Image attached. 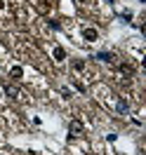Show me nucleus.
Segmentation results:
<instances>
[{"instance_id":"obj_1","label":"nucleus","mask_w":146,"mask_h":155,"mask_svg":"<svg viewBox=\"0 0 146 155\" xmlns=\"http://www.w3.org/2000/svg\"><path fill=\"white\" fill-rule=\"evenodd\" d=\"M83 132H85V127H83L80 120H71V122H68V134L71 136H80Z\"/></svg>"},{"instance_id":"obj_2","label":"nucleus","mask_w":146,"mask_h":155,"mask_svg":"<svg viewBox=\"0 0 146 155\" xmlns=\"http://www.w3.org/2000/svg\"><path fill=\"white\" fill-rule=\"evenodd\" d=\"M83 38L87 40V42H94V40L99 38V31L97 28H85L83 31Z\"/></svg>"},{"instance_id":"obj_3","label":"nucleus","mask_w":146,"mask_h":155,"mask_svg":"<svg viewBox=\"0 0 146 155\" xmlns=\"http://www.w3.org/2000/svg\"><path fill=\"white\" fill-rule=\"evenodd\" d=\"M97 59L99 61H106V64H113V61H116V54H113V52H99Z\"/></svg>"},{"instance_id":"obj_4","label":"nucleus","mask_w":146,"mask_h":155,"mask_svg":"<svg viewBox=\"0 0 146 155\" xmlns=\"http://www.w3.org/2000/svg\"><path fill=\"white\" fill-rule=\"evenodd\" d=\"M118 113H120V115H125V113H127V110H130V104H127V99H123V97H120V99H118Z\"/></svg>"},{"instance_id":"obj_5","label":"nucleus","mask_w":146,"mask_h":155,"mask_svg":"<svg viewBox=\"0 0 146 155\" xmlns=\"http://www.w3.org/2000/svg\"><path fill=\"white\" fill-rule=\"evenodd\" d=\"M21 75H24V68H21V66H12V71H10V78H12V80H19Z\"/></svg>"},{"instance_id":"obj_6","label":"nucleus","mask_w":146,"mask_h":155,"mask_svg":"<svg viewBox=\"0 0 146 155\" xmlns=\"http://www.w3.org/2000/svg\"><path fill=\"white\" fill-rule=\"evenodd\" d=\"M52 54H54V59H57V61H64V59H66L64 47H54V49H52Z\"/></svg>"},{"instance_id":"obj_7","label":"nucleus","mask_w":146,"mask_h":155,"mask_svg":"<svg viewBox=\"0 0 146 155\" xmlns=\"http://www.w3.org/2000/svg\"><path fill=\"white\" fill-rule=\"evenodd\" d=\"M5 92H7V97H12V99H17V97H19L17 87H12V85H7V87H5Z\"/></svg>"},{"instance_id":"obj_8","label":"nucleus","mask_w":146,"mask_h":155,"mask_svg":"<svg viewBox=\"0 0 146 155\" xmlns=\"http://www.w3.org/2000/svg\"><path fill=\"white\" fill-rule=\"evenodd\" d=\"M73 68L76 71H85V61L83 59H73Z\"/></svg>"},{"instance_id":"obj_9","label":"nucleus","mask_w":146,"mask_h":155,"mask_svg":"<svg viewBox=\"0 0 146 155\" xmlns=\"http://www.w3.org/2000/svg\"><path fill=\"white\" fill-rule=\"evenodd\" d=\"M120 73H125V75H132V73H134V68L127 66V64H123V66H120Z\"/></svg>"},{"instance_id":"obj_10","label":"nucleus","mask_w":146,"mask_h":155,"mask_svg":"<svg viewBox=\"0 0 146 155\" xmlns=\"http://www.w3.org/2000/svg\"><path fill=\"white\" fill-rule=\"evenodd\" d=\"M0 99H2V89H0Z\"/></svg>"},{"instance_id":"obj_11","label":"nucleus","mask_w":146,"mask_h":155,"mask_svg":"<svg viewBox=\"0 0 146 155\" xmlns=\"http://www.w3.org/2000/svg\"><path fill=\"white\" fill-rule=\"evenodd\" d=\"M0 7H2V0H0Z\"/></svg>"}]
</instances>
